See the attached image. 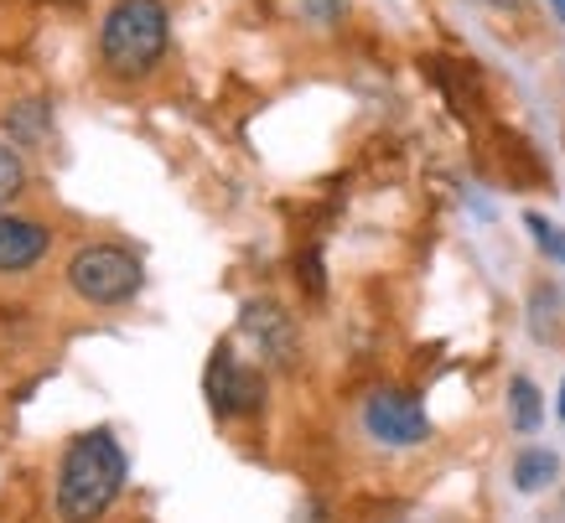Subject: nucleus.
Wrapping results in <instances>:
<instances>
[{"mask_svg": "<svg viewBox=\"0 0 565 523\" xmlns=\"http://www.w3.org/2000/svg\"><path fill=\"white\" fill-rule=\"evenodd\" d=\"M363 430L379 446H420L430 436V415L415 394H399V388H379L363 405Z\"/></svg>", "mask_w": 565, "mask_h": 523, "instance_id": "39448f33", "label": "nucleus"}, {"mask_svg": "<svg viewBox=\"0 0 565 523\" xmlns=\"http://www.w3.org/2000/svg\"><path fill=\"white\" fill-rule=\"evenodd\" d=\"M239 332L255 342L265 363H275V369H296V357H301V338H296V321L286 317L275 301H249L244 306Z\"/></svg>", "mask_w": 565, "mask_h": 523, "instance_id": "423d86ee", "label": "nucleus"}, {"mask_svg": "<svg viewBox=\"0 0 565 523\" xmlns=\"http://www.w3.org/2000/svg\"><path fill=\"white\" fill-rule=\"evenodd\" d=\"M203 394H207V409H213L218 420H234V415H255V409L265 405V378H259L249 363H239L228 342H218L213 357H207Z\"/></svg>", "mask_w": 565, "mask_h": 523, "instance_id": "20e7f679", "label": "nucleus"}, {"mask_svg": "<svg viewBox=\"0 0 565 523\" xmlns=\"http://www.w3.org/2000/svg\"><path fill=\"white\" fill-rule=\"evenodd\" d=\"M555 415L565 420V378H561V394H555Z\"/></svg>", "mask_w": 565, "mask_h": 523, "instance_id": "2eb2a0df", "label": "nucleus"}, {"mask_svg": "<svg viewBox=\"0 0 565 523\" xmlns=\"http://www.w3.org/2000/svg\"><path fill=\"white\" fill-rule=\"evenodd\" d=\"M47 115L52 109L42 99H26V104H17V109L6 115V130H11L17 140H26V146H36V140L47 136Z\"/></svg>", "mask_w": 565, "mask_h": 523, "instance_id": "9d476101", "label": "nucleus"}, {"mask_svg": "<svg viewBox=\"0 0 565 523\" xmlns=\"http://www.w3.org/2000/svg\"><path fill=\"white\" fill-rule=\"evenodd\" d=\"M509 425H514L519 436H534L540 425H545V399H540V388L534 378H509Z\"/></svg>", "mask_w": 565, "mask_h": 523, "instance_id": "1a4fd4ad", "label": "nucleus"}, {"mask_svg": "<svg viewBox=\"0 0 565 523\" xmlns=\"http://www.w3.org/2000/svg\"><path fill=\"white\" fill-rule=\"evenodd\" d=\"M524 228L534 234V249L545 254V259L565 265V228H561V223H550L545 213H524Z\"/></svg>", "mask_w": 565, "mask_h": 523, "instance_id": "9b49d317", "label": "nucleus"}, {"mask_svg": "<svg viewBox=\"0 0 565 523\" xmlns=\"http://www.w3.org/2000/svg\"><path fill=\"white\" fill-rule=\"evenodd\" d=\"M68 290L88 306H125L136 301L140 286H146V270L130 249H115V244H88L68 259Z\"/></svg>", "mask_w": 565, "mask_h": 523, "instance_id": "7ed1b4c3", "label": "nucleus"}, {"mask_svg": "<svg viewBox=\"0 0 565 523\" xmlns=\"http://www.w3.org/2000/svg\"><path fill=\"white\" fill-rule=\"evenodd\" d=\"M21 182H26V167H21L17 146H6V140H0V203H11V198L21 192Z\"/></svg>", "mask_w": 565, "mask_h": 523, "instance_id": "f8f14e48", "label": "nucleus"}, {"mask_svg": "<svg viewBox=\"0 0 565 523\" xmlns=\"http://www.w3.org/2000/svg\"><path fill=\"white\" fill-rule=\"evenodd\" d=\"M545 6H550V11H555V21H561V26H565V0H545Z\"/></svg>", "mask_w": 565, "mask_h": 523, "instance_id": "4468645a", "label": "nucleus"}, {"mask_svg": "<svg viewBox=\"0 0 565 523\" xmlns=\"http://www.w3.org/2000/svg\"><path fill=\"white\" fill-rule=\"evenodd\" d=\"M509 477H514V492H524V498L555 488V477H561V451H550V446H524V451L514 456Z\"/></svg>", "mask_w": 565, "mask_h": 523, "instance_id": "6e6552de", "label": "nucleus"}, {"mask_svg": "<svg viewBox=\"0 0 565 523\" xmlns=\"http://www.w3.org/2000/svg\"><path fill=\"white\" fill-rule=\"evenodd\" d=\"M125 446L115 430H84L68 440L57 461V519L63 523H99L125 488Z\"/></svg>", "mask_w": 565, "mask_h": 523, "instance_id": "f257e3e1", "label": "nucleus"}, {"mask_svg": "<svg viewBox=\"0 0 565 523\" xmlns=\"http://www.w3.org/2000/svg\"><path fill=\"white\" fill-rule=\"evenodd\" d=\"M47 249H52V234L42 223L17 218V213H0V275L32 270Z\"/></svg>", "mask_w": 565, "mask_h": 523, "instance_id": "0eeeda50", "label": "nucleus"}, {"mask_svg": "<svg viewBox=\"0 0 565 523\" xmlns=\"http://www.w3.org/2000/svg\"><path fill=\"white\" fill-rule=\"evenodd\" d=\"M172 17L161 0H115L99 26V57L115 78H146L167 57Z\"/></svg>", "mask_w": 565, "mask_h": 523, "instance_id": "f03ea898", "label": "nucleus"}, {"mask_svg": "<svg viewBox=\"0 0 565 523\" xmlns=\"http://www.w3.org/2000/svg\"><path fill=\"white\" fill-rule=\"evenodd\" d=\"M307 11H311V17H338V11H343V0H307Z\"/></svg>", "mask_w": 565, "mask_h": 523, "instance_id": "ddd939ff", "label": "nucleus"}]
</instances>
